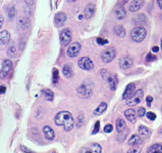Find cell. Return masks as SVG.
I'll return each mask as SVG.
<instances>
[{"label": "cell", "instance_id": "8fae6325", "mask_svg": "<svg viewBox=\"0 0 162 153\" xmlns=\"http://www.w3.org/2000/svg\"><path fill=\"white\" fill-rule=\"evenodd\" d=\"M65 22H66V15H65V13H63V12L56 13V15L54 17V24H55L56 27H58V28L62 27L65 24Z\"/></svg>", "mask_w": 162, "mask_h": 153}, {"label": "cell", "instance_id": "1f68e13d", "mask_svg": "<svg viewBox=\"0 0 162 153\" xmlns=\"http://www.w3.org/2000/svg\"><path fill=\"white\" fill-rule=\"evenodd\" d=\"M15 9L13 6H10L9 9H8V17H9V20L15 19Z\"/></svg>", "mask_w": 162, "mask_h": 153}, {"label": "cell", "instance_id": "7a4b0ae2", "mask_svg": "<svg viewBox=\"0 0 162 153\" xmlns=\"http://www.w3.org/2000/svg\"><path fill=\"white\" fill-rule=\"evenodd\" d=\"M147 36V31L144 27H135L131 32V37L135 42H142Z\"/></svg>", "mask_w": 162, "mask_h": 153}, {"label": "cell", "instance_id": "2e32d148", "mask_svg": "<svg viewBox=\"0 0 162 153\" xmlns=\"http://www.w3.org/2000/svg\"><path fill=\"white\" fill-rule=\"evenodd\" d=\"M142 137L140 136V135H133V136L129 139V146H133V147H136V146L140 145L141 143H142Z\"/></svg>", "mask_w": 162, "mask_h": 153}, {"label": "cell", "instance_id": "3957f363", "mask_svg": "<svg viewBox=\"0 0 162 153\" xmlns=\"http://www.w3.org/2000/svg\"><path fill=\"white\" fill-rule=\"evenodd\" d=\"M143 96H144V92L142 89L138 90L136 91L133 95L129 97V99H126V105L128 106H135L137 104H139L143 99Z\"/></svg>", "mask_w": 162, "mask_h": 153}, {"label": "cell", "instance_id": "f907efd6", "mask_svg": "<svg viewBox=\"0 0 162 153\" xmlns=\"http://www.w3.org/2000/svg\"><path fill=\"white\" fill-rule=\"evenodd\" d=\"M161 49H162V39H161Z\"/></svg>", "mask_w": 162, "mask_h": 153}, {"label": "cell", "instance_id": "ac0fdd59", "mask_svg": "<svg viewBox=\"0 0 162 153\" xmlns=\"http://www.w3.org/2000/svg\"><path fill=\"white\" fill-rule=\"evenodd\" d=\"M10 40V34L8 31H2L0 32V44L1 45H6Z\"/></svg>", "mask_w": 162, "mask_h": 153}, {"label": "cell", "instance_id": "681fc988", "mask_svg": "<svg viewBox=\"0 0 162 153\" xmlns=\"http://www.w3.org/2000/svg\"><path fill=\"white\" fill-rule=\"evenodd\" d=\"M159 135H160V136L162 137V128H161L160 130H159Z\"/></svg>", "mask_w": 162, "mask_h": 153}, {"label": "cell", "instance_id": "277c9868", "mask_svg": "<svg viewBox=\"0 0 162 153\" xmlns=\"http://www.w3.org/2000/svg\"><path fill=\"white\" fill-rule=\"evenodd\" d=\"M93 92V88L90 84H87V83H83L82 85L79 86L77 88V94L80 96H82L83 98H89V97L92 95Z\"/></svg>", "mask_w": 162, "mask_h": 153}, {"label": "cell", "instance_id": "8d00e7d4", "mask_svg": "<svg viewBox=\"0 0 162 153\" xmlns=\"http://www.w3.org/2000/svg\"><path fill=\"white\" fill-rule=\"evenodd\" d=\"M156 60V56L153 54V53H149L147 54L146 56V61H155Z\"/></svg>", "mask_w": 162, "mask_h": 153}, {"label": "cell", "instance_id": "52a82bcc", "mask_svg": "<svg viewBox=\"0 0 162 153\" xmlns=\"http://www.w3.org/2000/svg\"><path fill=\"white\" fill-rule=\"evenodd\" d=\"M12 69V62L9 59H4L2 62V68L1 71H0V78L1 79H5L7 76L10 72Z\"/></svg>", "mask_w": 162, "mask_h": 153}, {"label": "cell", "instance_id": "bcb514c9", "mask_svg": "<svg viewBox=\"0 0 162 153\" xmlns=\"http://www.w3.org/2000/svg\"><path fill=\"white\" fill-rule=\"evenodd\" d=\"M152 51H153V52H158V51H159V47H158V46L152 47Z\"/></svg>", "mask_w": 162, "mask_h": 153}, {"label": "cell", "instance_id": "ab89813d", "mask_svg": "<svg viewBox=\"0 0 162 153\" xmlns=\"http://www.w3.org/2000/svg\"><path fill=\"white\" fill-rule=\"evenodd\" d=\"M96 42L98 43V45H105L108 43V40L106 39H102V38H97Z\"/></svg>", "mask_w": 162, "mask_h": 153}, {"label": "cell", "instance_id": "5b68a950", "mask_svg": "<svg viewBox=\"0 0 162 153\" xmlns=\"http://www.w3.org/2000/svg\"><path fill=\"white\" fill-rule=\"evenodd\" d=\"M72 33L70 29H63L60 34H59V39H60V43L65 46V45H68L72 42Z\"/></svg>", "mask_w": 162, "mask_h": 153}, {"label": "cell", "instance_id": "30bf717a", "mask_svg": "<svg viewBox=\"0 0 162 153\" xmlns=\"http://www.w3.org/2000/svg\"><path fill=\"white\" fill-rule=\"evenodd\" d=\"M81 48H82L81 44L79 42H75V43H72V45H69V47L68 48V51H66V53H68V55L69 57L73 58V57L77 56V54L80 53Z\"/></svg>", "mask_w": 162, "mask_h": 153}, {"label": "cell", "instance_id": "ffe728a7", "mask_svg": "<svg viewBox=\"0 0 162 153\" xmlns=\"http://www.w3.org/2000/svg\"><path fill=\"white\" fill-rule=\"evenodd\" d=\"M107 82H108L109 88H110L111 90H115L116 89V86H117V84H118L117 76H114V75H110V76H108Z\"/></svg>", "mask_w": 162, "mask_h": 153}, {"label": "cell", "instance_id": "83f0119b", "mask_svg": "<svg viewBox=\"0 0 162 153\" xmlns=\"http://www.w3.org/2000/svg\"><path fill=\"white\" fill-rule=\"evenodd\" d=\"M114 33L119 38H124L125 36V30L122 26H116L114 28Z\"/></svg>", "mask_w": 162, "mask_h": 153}, {"label": "cell", "instance_id": "484cf974", "mask_svg": "<svg viewBox=\"0 0 162 153\" xmlns=\"http://www.w3.org/2000/svg\"><path fill=\"white\" fill-rule=\"evenodd\" d=\"M115 16L117 17L118 20H122L126 16V11L125 9L122 7V6H119V7L116 8L115 10Z\"/></svg>", "mask_w": 162, "mask_h": 153}, {"label": "cell", "instance_id": "d590c367", "mask_svg": "<svg viewBox=\"0 0 162 153\" xmlns=\"http://www.w3.org/2000/svg\"><path fill=\"white\" fill-rule=\"evenodd\" d=\"M99 130H100V121L98 120V121H96V123H95V125H94V130H93V132H92V134H93V135L97 134L98 132H99Z\"/></svg>", "mask_w": 162, "mask_h": 153}, {"label": "cell", "instance_id": "6da1fadb", "mask_svg": "<svg viewBox=\"0 0 162 153\" xmlns=\"http://www.w3.org/2000/svg\"><path fill=\"white\" fill-rule=\"evenodd\" d=\"M55 124L59 127H62L63 130L68 132L72 130L73 125H75V120L72 116V113L68 111H60L55 116L54 119Z\"/></svg>", "mask_w": 162, "mask_h": 153}, {"label": "cell", "instance_id": "9c48e42d", "mask_svg": "<svg viewBox=\"0 0 162 153\" xmlns=\"http://www.w3.org/2000/svg\"><path fill=\"white\" fill-rule=\"evenodd\" d=\"M77 64H79V67L82 69H84V71H91V69L94 68V63L92 59L87 56L81 58V59L77 61Z\"/></svg>", "mask_w": 162, "mask_h": 153}, {"label": "cell", "instance_id": "cb8c5ba5", "mask_svg": "<svg viewBox=\"0 0 162 153\" xmlns=\"http://www.w3.org/2000/svg\"><path fill=\"white\" fill-rule=\"evenodd\" d=\"M146 20H147V19L145 15H139L134 19V24H135L137 27H142V25H144V24L146 23Z\"/></svg>", "mask_w": 162, "mask_h": 153}, {"label": "cell", "instance_id": "4316f807", "mask_svg": "<svg viewBox=\"0 0 162 153\" xmlns=\"http://www.w3.org/2000/svg\"><path fill=\"white\" fill-rule=\"evenodd\" d=\"M62 72L66 78H72V75H73V72H72V68L70 67V64H65L63 65L62 68Z\"/></svg>", "mask_w": 162, "mask_h": 153}, {"label": "cell", "instance_id": "e575fe53", "mask_svg": "<svg viewBox=\"0 0 162 153\" xmlns=\"http://www.w3.org/2000/svg\"><path fill=\"white\" fill-rule=\"evenodd\" d=\"M145 114H146V110L144 107H140V108L137 110V116H138L139 117H143Z\"/></svg>", "mask_w": 162, "mask_h": 153}, {"label": "cell", "instance_id": "ee69618b", "mask_svg": "<svg viewBox=\"0 0 162 153\" xmlns=\"http://www.w3.org/2000/svg\"><path fill=\"white\" fill-rule=\"evenodd\" d=\"M152 100H153V98H152V97H151V96H148V97H147L146 101H147L148 106H150V105H151V102H152Z\"/></svg>", "mask_w": 162, "mask_h": 153}, {"label": "cell", "instance_id": "7dc6e473", "mask_svg": "<svg viewBox=\"0 0 162 153\" xmlns=\"http://www.w3.org/2000/svg\"><path fill=\"white\" fill-rule=\"evenodd\" d=\"M4 91H5V87H4V86H1V87H0V93H3Z\"/></svg>", "mask_w": 162, "mask_h": 153}, {"label": "cell", "instance_id": "d6986e66", "mask_svg": "<svg viewBox=\"0 0 162 153\" xmlns=\"http://www.w3.org/2000/svg\"><path fill=\"white\" fill-rule=\"evenodd\" d=\"M95 10H96V6H95L94 3H89L86 8H85V16L87 17V19H90V17H92Z\"/></svg>", "mask_w": 162, "mask_h": 153}, {"label": "cell", "instance_id": "836d02e7", "mask_svg": "<svg viewBox=\"0 0 162 153\" xmlns=\"http://www.w3.org/2000/svg\"><path fill=\"white\" fill-rule=\"evenodd\" d=\"M85 123V119H84V116H79L77 117V128H81Z\"/></svg>", "mask_w": 162, "mask_h": 153}, {"label": "cell", "instance_id": "e0dca14e", "mask_svg": "<svg viewBox=\"0 0 162 153\" xmlns=\"http://www.w3.org/2000/svg\"><path fill=\"white\" fill-rule=\"evenodd\" d=\"M138 130H139V134H140L141 137H144V138H147V139L151 137L152 131H151L149 128H147L145 126H140Z\"/></svg>", "mask_w": 162, "mask_h": 153}, {"label": "cell", "instance_id": "b9f144b4", "mask_svg": "<svg viewBox=\"0 0 162 153\" xmlns=\"http://www.w3.org/2000/svg\"><path fill=\"white\" fill-rule=\"evenodd\" d=\"M101 75H102V76H103V79H104V80H107V79H108V76H110V75H108V72H106V69H104V68L101 71Z\"/></svg>", "mask_w": 162, "mask_h": 153}, {"label": "cell", "instance_id": "74e56055", "mask_svg": "<svg viewBox=\"0 0 162 153\" xmlns=\"http://www.w3.org/2000/svg\"><path fill=\"white\" fill-rule=\"evenodd\" d=\"M112 130H113V126H112V125H110V124L106 125V126H105V128H104V132H105V133H111Z\"/></svg>", "mask_w": 162, "mask_h": 153}, {"label": "cell", "instance_id": "8992f818", "mask_svg": "<svg viewBox=\"0 0 162 153\" xmlns=\"http://www.w3.org/2000/svg\"><path fill=\"white\" fill-rule=\"evenodd\" d=\"M115 49L114 48H107L106 50H104L101 54V59L104 63H108V62H111L114 59L115 57Z\"/></svg>", "mask_w": 162, "mask_h": 153}, {"label": "cell", "instance_id": "d6a6232c", "mask_svg": "<svg viewBox=\"0 0 162 153\" xmlns=\"http://www.w3.org/2000/svg\"><path fill=\"white\" fill-rule=\"evenodd\" d=\"M59 79V74H58V69L57 68H53V83L56 84L58 82Z\"/></svg>", "mask_w": 162, "mask_h": 153}, {"label": "cell", "instance_id": "5bb4252c", "mask_svg": "<svg viewBox=\"0 0 162 153\" xmlns=\"http://www.w3.org/2000/svg\"><path fill=\"white\" fill-rule=\"evenodd\" d=\"M134 91H135V84H134V83H131V84H129L125 87L124 95H122V99H125V100L129 99V97L134 94Z\"/></svg>", "mask_w": 162, "mask_h": 153}, {"label": "cell", "instance_id": "44dd1931", "mask_svg": "<svg viewBox=\"0 0 162 153\" xmlns=\"http://www.w3.org/2000/svg\"><path fill=\"white\" fill-rule=\"evenodd\" d=\"M144 4V1H139V0H135V1H132L131 4H129V9L131 10L132 12H136L142 7Z\"/></svg>", "mask_w": 162, "mask_h": 153}, {"label": "cell", "instance_id": "f6af8a7d", "mask_svg": "<svg viewBox=\"0 0 162 153\" xmlns=\"http://www.w3.org/2000/svg\"><path fill=\"white\" fill-rule=\"evenodd\" d=\"M3 23H4V17L0 15V29H1V27L3 26Z\"/></svg>", "mask_w": 162, "mask_h": 153}, {"label": "cell", "instance_id": "7402d4cb", "mask_svg": "<svg viewBox=\"0 0 162 153\" xmlns=\"http://www.w3.org/2000/svg\"><path fill=\"white\" fill-rule=\"evenodd\" d=\"M107 109V104L105 102H101L96 109L94 110V116H101V114H103L105 111Z\"/></svg>", "mask_w": 162, "mask_h": 153}, {"label": "cell", "instance_id": "7c38bea8", "mask_svg": "<svg viewBox=\"0 0 162 153\" xmlns=\"http://www.w3.org/2000/svg\"><path fill=\"white\" fill-rule=\"evenodd\" d=\"M133 58L129 57V56H125L122 57L120 61H119V65H120V68L122 69H128L129 68L133 67Z\"/></svg>", "mask_w": 162, "mask_h": 153}, {"label": "cell", "instance_id": "c3c4849f", "mask_svg": "<svg viewBox=\"0 0 162 153\" xmlns=\"http://www.w3.org/2000/svg\"><path fill=\"white\" fill-rule=\"evenodd\" d=\"M157 3H158V5H159V7L162 9V0H158Z\"/></svg>", "mask_w": 162, "mask_h": 153}, {"label": "cell", "instance_id": "4dcf8cb0", "mask_svg": "<svg viewBox=\"0 0 162 153\" xmlns=\"http://www.w3.org/2000/svg\"><path fill=\"white\" fill-rule=\"evenodd\" d=\"M7 54L9 57H15V45H10L8 50H7Z\"/></svg>", "mask_w": 162, "mask_h": 153}, {"label": "cell", "instance_id": "d4e9b609", "mask_svg": "<svg viewBox=\"0 0 162 153\" xmlns=\"http://www.w3.org/2000/svg\"><path fill=\"white\" fill-rule=\"evenodd\" d=\"M125 127H126L125 121L122 119H117V120H116V131L118 133H122L125 130Z\"/></svg>", "mask_w": 162, "mask_h": 153}, {"label": "cell", "instance_id": "f35d334b", "mask_svg": "<svg viewBox=\"0 0 162 153\" xmlns=\"http://www.w3.org/2000/svg\"><path fill=\"white\" fill-rule=\"evenodd\" d=\"M146 116H147V117L150 120H154L155 119H156V114H155L154 112H152V111H149V112H147Z\"/></svg>", "mask_w": 162, "mask_h": 153}, {"label": "cell", "instance_id": "f1b7e54d", "mask_svg": "<svg viewBox=\"0 0 162 153\" xmlns=\"http://www.w3.org/2000/svg\"><path fill=\"white\" fill-rule=\"evenodd\" d=\"M42 94L44 95V97L49 101H52L54 98V93L51 91L50 89H43L42 90Z\"/></svg>", "mask_w": 162, "mask_h": 153}, {"label": "cell", "instance_id": "9a60e30c", "mask_svg": "<svg viewBox=\"0 0 162 153\" xmlns=\"http://www.w3.org/2000/svg\"><path fill=\"white\" fill-rule=\"evenodd\" d=\"M43 133H44V136L47 140H53L55 138V133L53 131V129L49 126H45L43 128Z\"/></svg>", "mask_w": 162, "mask_h": 153}, {"label": "cell", "instance_id": "603a6c76", "mask_svg": "<svg viewBox=\"0 0 162 153\" xmlns=\"http://www.w3.org/2000/svg\"><path fill=\"white\" fill-rule=\"evenodd\" d=\"M147 153H162V144H153L147 149Z\"/></svg>", "mask_w": 162, "mask_h": 153}, {"label": "cell", "instance_id": "ba28073f", "mask_svg": "<svg viewBox=\"0 0 162 153\" xmlns=\"http://www.w3.org/2000/svg\"><path fill=\"white\" fill-rule=\"evenodd\" d=\"M102 147L98 143H91L81 149L80 153H101Z\"/></svg>", "mask_w": 162, "mask_h": 153}, {"label": "cell", "instance_id": "f546056e", "mask_svg": "<svg viewBox=\"0 0 162 153\" xmlns=\"http://www.w3.org/2000/svg\"><path fill=\"white\" fill-rule=\"evenodd\" d=\"M26 23H29V22H28V20H24V19L23 20L20 19V20H19V28H20V31H22V30H27L28 28H29L28 26L24 25Z\"/></svg>", "mask_w": 162, "mask_h": 153}, {"label": "cell", "instance_id": "7bdbcfd3", "mask_svg": "<svg viewBox=\"0 0 162 153\" xmlns=\"http://www.w3.org/2000/svg\"><path fill=\"white\" fill-rule=\"evenodd\" d=\"M20 148H22V150H24V152H27V153H34L32 150H30V149H28L27 147H24V146H20Z\"/></svg>", "mask_w": 162, "mask_h": 153}, {"label": "cell", "instance_id": "60d3db41", "mask_svg": "<svg viewBox=\"0 0 162 153\" xmlns=\"http://www.w3.org/2000/svg\"><path fill=\"white\" fill-rule=\"evenodd\" d=\"M126 153H141V149L138 148V147H133V148L129 149V150Z\"/></svg>", "mask_w": 162, "mask_h": 153}, {"label": "cell", "instance_id": "4fadbf2b", "mask_svg": "<svg viewBox=\"0 0 162 153\" xmlns=\"http://www.w3.org/2000/svg\"><path fill=\"white\" fill-rule=\"evenodd\" d=\"M125 117L128 119L131 123H136L137 121V111L135 109H133V108H129V109H126L125 110Z\"/></svg>", "mask_w": 162, "mask_h": 153}]
</instances>
